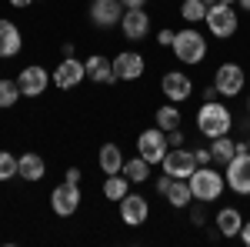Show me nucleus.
<instances>
[{
  "label": "nucleus",
  "mask_w": 250,
  "mask_h": 247,
  "mask_svg": "<svg viewBox=\"0 0 250 247\" xmlns=\"http://www.w3.org/2000/svg\"><path fill=\"white\" fill-rule=\"evenodd\" d=\"M213 224H217V234H220V237H240V227H244V214H240L237 207H224V210H217Z\"/></svg>",
  "instance_id": "obj_20"
},
{
  "label": "nucleus",
  "mask_w": 250,
  "mask_h": 247,
  "mask_svg": "<svg viewBox=\"0 0 250 247\" xmlns=\"http://www.w3.org/2000/svg\"><path fill=\"white\" fill-rule=\"evenodd\" d=\"M83 64H87V77H90L94 84H117L114 60H107L104 54H90Z\"/></svg>",
  "instance_id": "obj_19"
},
{
  "label": "nucleus",
  "mask_w": 250,
  "mask_h": 247,
  "mask_svg": "<svg viewBox=\"0 0 250 247\" xmlns=\"http://www.w3.org/2000/svg\"><path fill=\"white\" fill-rule=\"evenodd\" d=\"M124 3V10H140V7H147V0H120Z\"/></svg>",
  "instance_id": "obj_35"
},
{
  "label": "nucleus",
  "mask_w": 250,
  "mask_h": 247,
  "mask_svg": "<svg viewBox=\"0 0 250 247\" xmlns=\"http://www.w3.org/2000/svg\"><path fill=\"white\" fill-rule=\"evenodd\" d=\"M240 241L250 247V221H244V227H240Z\"/></svg>",
  "instance_id": "obj_36"
},
{
  "label": "nucleus",
  "mask_w": 250,
  "mask_h": 247,
  "mask_svg": "<svg viewBox=\"0 0 250 247\" xmlns=\"http://www.w3.org/2000/svg\"><path fill=\"white\" fill-rule=\"evenodd\" d=\"M160 167H164V174H170V177H184V180H187V177L197 171V157H193V151H184V147H170V151L164 154Z\"/></svg>",
  "instance_id": "obj_11"
},
{
  "label": "nucleus",
  "mask_w": 250,
  "mask_h": 247,
  "mask_svg": "<svg viewBox=\"0 0 250 247\" xmlns=\"http://www.w3.org/2000/svg\"><path fill=\"white\" fill-rule=\"evenodd\" d=\"M180 17L197 27L200 20L207 17V3H204V0H184V3H180Z\"/></svg>",
  "instance_id": "obj_28"
},
{
  "label": "nucleus",
  "mask_w": 250,
  "mask_h": 247,
  "mask_svg": "<svg viewBox=\"0 0 250 247\" xmlns=\"http://www.w3.org/2000/svg\"><path fill=\"white\" fill-rule=\"evenodd\" d=\"M233 154H237V140H230V134H224V137H213L210 140V157H213V164H230L233 160Z\"/></svg>",
  "instance_id": "obj_24"
},
{
  "label": "nucleus",
  "mask_w": 250,
  "mask_h": 247,
  "mask_svg": "<svg viewBox=\"0 0 250 247\" xmlns=\"http://www.w3.org/2000/svg\"><path fill=\"white\" fill-rule=\"evenodd\" d=\"M247 147H250V137H247Z\"/></svg>",
  "instance_id": "obj_40"
},
{
  "label": "nucleus",
  "mask_w": 250,
  "mask_h": 247,
  "mask_svg": "<svg viewBox=\"0 0 250 247\" xmlns=\"http://www.w3.org/2000/svg\"><path fill=\"white\" fill-rule=\"evenodd\" d=\"M244 84H247V74H244V67L240 64H220L217 67V74H213V87H217V94L220 97H237L244 90Z\"/></svg>",
  "instance_id": "obj_7"
},
{
  "label": "nucleus",
  "mask_w": 250,
  "mask_h": 247,
  "mask_svg": "<svg viewBox=\"0 0 250 247\" xmlns=\"http://www.w3.org/2000/svg\"><path fill=\"white\" fill-rule=\"evenodd\" d=\"M193 157H197V167H204V164H210L213 157H210V147H197L193 151Z\"/></svg>",
  "instance_id": "obj_31"
},
{
  "label": "nucleus",
  "mask_w": 250,
  "mask_h": 247,
  "mask_svg": "<svg viewBox=\"0 0 250 247\" xmlns=\"http://www.w3.org/2000/svg\"><path fill=\"white\" fill-rule=\"evenodd\" d=\"M17 84H20V94L23 97H40L47 87H50V74H47L40 64H30V67L20 70Z\"/></svg>",
  "instance_id": "obj_17"
},
{
  "label": "nucleus",
  "mask_w": 250,
  "mask_h": 247,
  "mask_svg": "<svg viewBox=\"0 0 250 247\" xmlns=\"http://www.w3.org/2000/svg\"><path fill=\"white\" fill-rule=\"evenodd\" d=\"M154 120H157V127H160V131H177V127H180V111H177V104L167 100L164 107H157Z\"/></svg>",
  "instance_id": "obj_26"
},
{
  "label": "nucleus",
  "mask_w": 250,
  "mask_h": 247,
  "mask_svg": "<svg viewBox=\"0 0 250 247\" xmlns=\"http://www.w3.org/2000/svg\"><path fill=\"white\" fill-rule=\"evenodd\" d=\"M247 111H250V100H247Z\"/></svg>",
  "instance_id": "obj_41"
},
{
  "label": "nucleus",
  "mask_w": 250,
  "mask_h": 247,
  "mask_svg": "<svg viewBox=\"0 0 250 247\" xmlns=\"http://www.w3.org/2000/svg\"><path fill=\"white\" fill-rule=\"evenodd\" d=\"M167 144H170V147H180V144H184V131H180V127H177V131H167Z\"/></svg>",
  "instance_id": "obj_32"
},
{
  "label": "nucleus",
  "mask_w": 250,
  "mask_h": 247,
  "mask_svg": "<svg viewBox=\"0 0 250 247\" xmlns=\"http://www.w3.org/2000/svg\"><path fill=\"white\" fill-rule=\"evenodd\" d=\"M97 164H100L104 174H120L124 171V151H120V144H104L100 154H97Z\"/></svg>",
  "instance_id": "obj_22"
},
{
  "label": "nucleus",
  "mask_w": 250,
  "mask_h": 247,
  "mask_svg": "<svg viewBox=\"0 0 250 247\" xmlns=\"http://www.w3.org/2000/svg\"><path fill=\"white\" fill-rule=\"evenodd\" d=\"M237 3H240V7H244V10L250 14V0H237Z\"/></svg>",
  "instance_id": "obj_38"
},
{
  "label": "nucleus",
  "mask_w": 250,
  "mask_h": 247,
  "mask_svg": "<svg viewBox=\"0 0 250 247\" xmlns=\"http://www.w3.org/2000/svg\"><path fill=\"white\" fill-rule=\"evenodd\" d=\"M157 194H160L170 207H187V204L193 201L190 184H187L184 177H170V174H164V177L157 180Z\"/></svg>",
  "instance_id": "obj_10"
},
{
  "label": "nucleus",
  "mask_w": 250,
  "mask_h": 247,
  "mask_svg": "<svg viewBox=\"0 0 250 247\" xmlns=\"http://www.w3.org/2000/svg\"><path fill=\"white\" fill-rule=\"evenodd\" d=\"M34 0H10V7H17V10H23V7H30Z\"/></svg>",
  "instance_id": "obj_37"
},
{
  "label": "nucleus",
  "mask_w": 250,
  "mask_h": 247,
  "mask_svg": "<svg viewBox=\"0 0 250 247\" xmlns=\"http://www.w3.org/2000/svg\"><path fill=\"white\" fill-rule=\"evenodd\" d=\"M220 3H237V0H220Z\"/></svg>",
  "instance_id": "obj_39"
},
{
  "label": "nucleus",
  "mask_w": 250,
  "mask_h": 247,
  "mask_svg": "<svg viewBox=\"0 0 250 247\" xmlns=\"http://www.w3.org/2000/svg\"><path fill=\"white\" fill-rule=\"evenodd\" d=\"M150 167H154V164H147L140 154L130 157V160H124V174H127V180H130V184H144V180L150 177Z\"/></svg>",
  "instance_id": "obj_25"
},
{
  "label": "nucleus",
  "mask_w": 250,
  "mask_h": 247,
  "mask_svg": "<svg viewBox=\"0 0 250 247\" xmlns=\"http://www.w3.org/2000/svg\"><path fill=\"white\" fill-rule=\"evenodd\" d=\"M80 167H67V174H63V180H70V184H80Z\"/></svg>",
  "instance_id": "obj_34"
},
{
  "label": "nucleus",
  "mask_w": 250,
  "mask_h": 247,
  "mask_svg": "<svg viewBox=\"0 0 250 247\" xmlns=\"http://www.w3.org/2000/svg\"><path fill=\"white\" fill-rule=\"evenodd\" d=\"M10 177H17V157L10 151H0V184Z\"/></svg>",
  "instance_id": "obj_29"
},
{
  "label": "nucleus",
  "mask_w": 250,
  "mask_h": 247,
  "mask_svg": "<svg viewBox=\"0 0 250 247\" xmlns=\"http://www.w3.org/2000/svg\"><path fill=\"white\" fill-rule=\"evenodd\" d=\"M20 47H23V37H20V27L14 20L0 17V57H17Z\"/></svg>",
  "instance_id": "obj_18"
},
{
  "label": "nucleus",
  "mask_w": 250,
  "mask_h": 247,
  "mask_svg": "<svg viewBox=\"0 0 250 247\" xmlns=\"http://www.w3.org/2000/svg\"><path fill=\"white\" fill-rule=\"evenodd\" d=\"M144 70H147V60H144V54H137V50H120L114 57L117 80H140Z\"/></svg>",
  "instance_id": "obj_15"
},
{
  "label": "nucleus",
  "mask_w": 250,
  "mask_h": 247,
  "mask_svg": "<svg viewBox=\"0 0 250 247\" xmlns=\"http://www.w3.org/2000/svg\"><path fill=\"white\" fill-rule=\"evenodd\" d=\"M173 37H177V30H170V27H164V30L157 34V44H160V47H173Z\"/></svg>",
  "instance_id": "obj_30"
},
{
  "label": "nucleus",
  "mask_w": 250,
  "mask_h": 247,
  "mask_svg": "<svg viewBox=\"0 0 250 247\" xmlns=\"http://www.w3.org/2000/svg\"><path fill=\"white\" fill-rule=\"evenodd\" d=\"M230 127H233V114L224 107V100H204L200 104V111H197V131L204 134L207 140L230 134Z\"/></svg>",
  "instance_id": "obj_1"
},
{
  "label": "nucleus",
  "mask_w": 250,
  "mask_h": 247,
  "mask_svg": "<svg viewBox=\"0 0 250 247\" xmlns=\"http://www.w3.org/2000/svg\"><path fill=\"white\" fill-rule=\"evenodd\" d=\"M87 80V64L77 57H63L54 67V74H50V84L57 87V90H74Z\"/></svg>",
  "instance_id": "obj_5"
},
{
  "label": "nucleus",
  "mask_w": 250,
  "mask_h": 247,
  "mask_svg": "<svg viewBox=\"0 0 250 247\" xmlns=\"http://www.w3.org/2000/svg\"><path fill=\"white\" fill-rule=\"evenodd\" d=\"M160 90H164V97L170 104H184L193 94V80L184 70H167V74L160 77Z\"/></svg>",
  "instance_id": "obj_12"
},
{
  "label": "nucleus",
  "mask_w": 250,
  "mask_h": 247,
  "mask_svg": "<svg viewBox=\"0 0 250 247\" xmlns=\"http://www.w3.org/2000/svg\"><path fill=\"white\" fill-rule=\"evenodd\" d=\"M167 151H170V144H167V131H160V127L140 131V137H137V154H140L147 164H160Z\"/></svg>",
  "instance_id": "obj_6"
},
{
  "label": "nucleus",
  "mask_w": 250,
  "mask_h": 247,
  "mask_svg": "<svg viewBox=\"0 0 250 247\" xmlns=\"http://www.w3.org/2000/svg\"><path fill=\"white\" fill-rule=\"evenodd\" d=\"M224 180H227V187L233 194H250V151H237L233 154V160L227 164V171H224Z\"/></svg>",
  "instance_id": "obj_8"
},
{
  "label": "nucleus",
  "mask_w": 250,
  "mask_h": 247,
  "mask_svg": "<svg viewBox=\"0 0 250 247\" xmlns=\"http://www.w3.org/2000/svg\"><path fill=\"white\" fill-rule=\"evenodd\" d=\"M204 23H207V30H210V37L217 40H230L233 34H237V27H240V17H237V10H233V3H213V7H207V17H204Z\"/></svg>",
  "instance_id": "obj_4"
},
{
  "label": "nucleus",
  "mask_w": 250,
  "mask_h": 247,
  "mask_svg": "<svg viewBox=\"0 0 250 247\" xmlns=\"http://www.w3.org/2000/svg\"><path fill=\"white\" fill-rule=\"evenodd\" d=\"M187 184H190L193 197H197L200 204H213V201L224 194V174L204 164V167H197V171L187 177Z\"/></svg>",
  "instance_id": "obj_3"
},
{
  "label": "nucleus",
  "mask_w": 250,
  "mask_h": 247,
  "mask_svg": "<svg viewBox=\"0 0 250 247\" xmlns=\"http://www.w3.org/2000/svg\"><path fill=\"white\" fill-rule=\"evenodd\" d=\"M17 177L30 180V184L43 180V177H47V164H43V157H40V154H23V157H17Z\"/></svg>",
  "instance_id": "obj_21"
},
{
  "label": "nucleus",
  "mask_w": 250,
  "mask_h": 247,
  "mask_svg": "<svg viewBox=\"0 0 250 247\" xmlns=\"http://www.w3.org/2000/svg\"><path fill=\"white\" fill-rule=\"evenodd\" d=\"M190 224H193V227H204V224H207V214H204V210L197 207V210L190 214Z\"/></svg>",
  "instance_id": "obj_33"
},
{
  "label": "nucleus",
  "mask_w": 250,
  "mask_h": 247,
  "mask_svg": "<svg viewBox=\"0 0 250 247\" xmlns=\"http://www.w3.org/2000/svg\"><path fill=\"white\" fill-rule=\"evenodd\" d=\"M124 17V3L120 0H90V23L107 30V27H117Z\"/></svg>",
  "instance_id": "obj_14"
},
{
  "label": "nucleus",
  "mask_w": 250,
  "mask_h": 247,
  "mask_svg": "<svg viewBox=\"0 0 250 247\" xmlns=\"http://www.w3.org/2000/svg\"><path fill=\"white\" fill-rule=\"evenodd\" d=\"M120 34L127 40H144L150 37V14L140 7V10H124V17H120Z\"/></svg>",
  "instance_id": "obj_16"
},
{
  "label": "nucleus",
  "mask_w": 250,
  "mask_h": 247,
  "mask_svg": "<svg viewBox=\"0 0 250 247\" xmlns=\"http://www.w3.org/2000/svg\"><path fill=\"white\" fill-rule=\"evenodd\" d=\"M130 194V180H127V174H107V180H104V197L107 201H114V204H120L124 197Z\"/></svg>",
  "instance_id": "obj_23"
},
{
  "label": "nucleus",
  "mask_w": 250,
  "mask_h": 247,
  "mask_svg": "<svg viewBox=\"0 0 250 247\" xmlns=\"http://www.w3.org/2000/svg\"><path fill=\"white\" fill-rule=\"evenodd\" d=\"M20 84L17 80H10V77H0V111H7V107H14L20 100Z\"/></svg>",
  "instance_id": "obj_27"
},
{
  "label": "nucleus",
  "mask_w": 250,
  "mask_h": 247,
  "mask_svg": "<svg viewBox=\"0 0 250 247\" xmlns=\"http://www.w3.org/2000/svg\"><path fill=\"white\" fill-rule=\"evenodd\" d=\"M147 217H150V204H147L144 194H127V197L120 201V221H124L127 227H144Z\"/></svg>",
  "instance_id": "obj_13"
},
{
  "label": "nucleus",
  "mask_w": 250,
  "mask_h": 247,
  "mask_svg": "<svg viewBox=\"0 0 250 247\" xmlns=\"http://www.w3.org/2000/svg\"><path fill=\"white\" fill-rule=\"evenodd\" d=\"M173 57L180 60V64H187V67H197L200 60L207 57V37L197 30V27H187V30H177V37H173Z\"/></svg>",
  "instance_id": "obj_2"
},
{
  "label": "nucleus",
  "mask_w": 250,
  "mask_h": 247,
  "mask_svg": "<svg viewBox=\"0 0 250 247\" xmlns=\"http://www.w3.org/2000/svg\"><path fill=\"white\" fill-rule=\"evenodd\" d=\"M80 207V184H70V180H60L57 187L50 190V210L57 217H74Z\"/></svg>",
  "instance_id": "obj_9"
}]
</instances>
